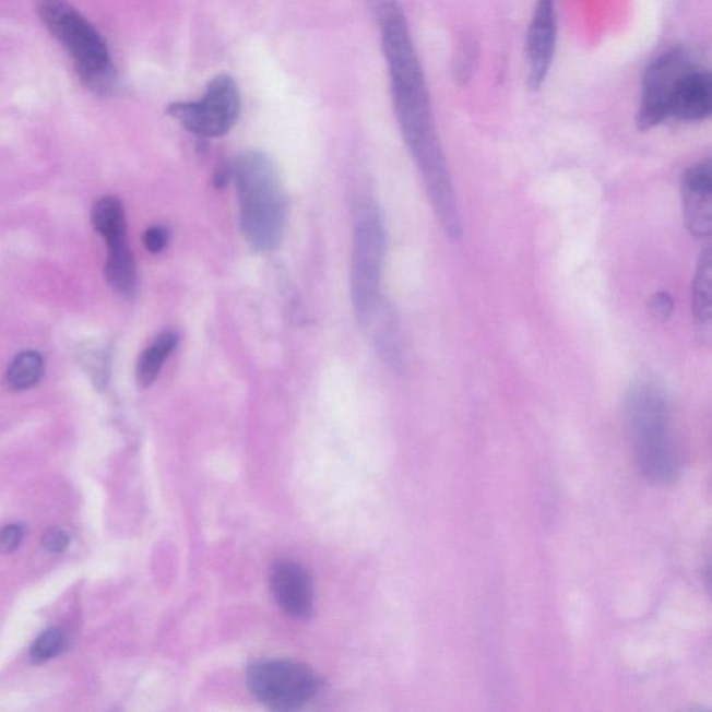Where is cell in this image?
Returning a JSON list of instances; mask_svg holds the SVG:
<instances>
[{"label":"cell","mask_w":712,"mask_h":712,"mask_svg":"<svg viewBox=\"0 0 712 712\" xmlns=\"http://www.w3.org/2000/svg\"><path fill=\"white\" fill-rule=\"evenodd\" d=\"M368 2L379 23L395 115L406 146L424 177L441 227L458 240L464 234L460 201L437 134L424 69L408 23L396 0Z\"/></svg>","instance_id":"cell-1"},{"label":"cell","mask_w":712,"mask_h":712,"mask_svg":"<svg viewBox=\"0 0 712 712\" xmlns=\"http://www.w3.org/2000/svg\"><path fill=\"white\" fill-rule=\"evenodd\" d=\"M625 420L640 475L654 486H669L678 480L684 456L665 391L653 381L634 383L625 400Z\"/></svg>","instance_id":"cell-2"},{"label":"cell","mask_w":712,"mask_h":712,"mask_svg":"<svg viewBox=\"0 0 712 712\" xmlns=\"http://www.w3.org/2000/svg\"><path fill=\"white\" fill-rule=\"evenodd\" d=\"M240 203V225L249 246L273 251L283 240L288 202L276 166L266 154L247 151L230 165Z\"/></svg>","instance_id":"cell-3"},{"label":"cell","mask_w":712,"mask_h":712,"mask_svg":"<svg viewBox=\"0 0 712 712\" xmlns=\"http://www.w3.org/2000/svg\"><path fill=\"white\" fill-rule=\"evenodd\" d=\"M38 14L73 59L80 80L98 95L114 93L117 73L102 35L66 0H38Z\"/></svg>","instance_id":"cell-4"},{"label":"cell","mask_w":712,"mask_h":712,"mask_svg":"<svg viewBox=\"0 0 712 712\" xmlns=\"http://www.w3.org/2000/svg\"><path fill=\"white\" fill-rule=\"evenodd\" d=\"M388 237L378 213L369 212L356 225L351 266V299L356 318L363 324L373 322L381 301V272H383Z\"/></svg>","instance_id":"cell-5"},{"label":"cell","mask_w":712,"mask_h":712,"mask_svg":"<svg viewBox=\"0 0 712 712\" xmlns=\"http://www.w3.org/2000/svg\"><path fill=\"white\" fill-rule=\"evenodd\" d=\"M247 686L269 709L294 711L302 709L318 696L322 680L301 663L262 660L248 666Z\"/></svg>","instance_id":"cell-6"},{"label":"cell","mask_w":712,"mask_h":712,"mask_svg":"<svg viewBox=\"0 0 712 712\" xmlns=\"http://www.w3.org/2000/svg\"><path fill=\"white\" fill-rule=\"evenodd\" d=\"M167 115L200 139H218L240 119V88L232 75L218 74L210 81L200 99L176 102L169 105Z\"/></svg>","instance_id":"cell-7"},{"label":"cell","mask_w":712,"mask_h":712,"mask_svg":"<svg viewBox=\"0 0 712 712\" xmlns=\"http://www.w3.org/2000/svg\"><path fill=\"white\" fill-rule=\"evenodd\" d=\"M696 66L695 59L680 48L666 50L648 66L638 115L640 130L649 131L673 119L676 100Z\"/></svg>","instance_id":"cell-8"},{"label":"cell","mask_w":712,"mask_h":712,"mask_svg":"<svg viewBox=\"0 0 712 712\" xmlns=\"http://www.w3.org/2000/svg\"><path fill=\"white\" fill-rule=\"evenodd\" d=\"M271 590L289 618L308 620L313 614V583L309 572L294 559H280L271 569Z\"/></svg>","instance_id":"cell-9"},{"label":"cell","mask_w":712,"mask_h":712,"mask_svg":"<svg viewBox=\"0 0 712 712\" xmlns=\"http://www.w3.org/2000/svg\"><path fill=\"white\" fill-rule=\"evenodd\" d=\"M557 44V16L554 0H538L527 29L526 56L529 85L541 88L550 71Z\"/></svg>","instance_id":"cell-10"},{"label":"cell","mask_w":712,"mask_h":712,"mask_svg":"<svg viewBox=\"0 0 712 712\" xmlns=\"http://www.w3.org/2000/svg\"><path fill=\"white\" fill-rule=\"evenodd\" d=\"M685 223L697 238L709 237L712 227V173L710 161L689 167L681 181Z\"/></svg>","instance_id":"cell-11"},{"label":"cell","mask_w":712,"mask_h":712,"mask_svg":"<svg viewBox=\"0 0 712 712\" xmlns=\"http://www.w3.org/2000/svg\"><path fill=\"white\" fill-rule=\"evenodd\" d=\"M712 111V79L710 71L697 64L681 88L673 119L696 123L709 119Z\"/></svg>","instance_id":"cell-12"},{"label":"cell","mask_w":712,"mask_h":712,"mask_svg":"<svg viewBox=\"0 0 712 712\" xmlns=\"http://www.w3.org/2000/svg\"><path fill=\"white\" fill-rule=\"evenodd\" d=\"M105 276L117 293L132 297L137 292L135 259L127 241L109 246Z\"/></svg>","instance_id":"cell-13"},{"label":"cell","mask_w":712,"mask_h":712,"mask_svg":"<svg viewBox=\"0 0 712 712\" xmlns=\"http://www.w3.org/2000/svg\"><path fill=\"white\" fill-rule=\"evenodd\" d=\"M95 230L109 246L127 241V223L123 203L115 197L102 198L93 210Z\"/></svg>","instance_id":"cell-14"},{"label":"cell","mask_w":712,"mask_h":712,"mask_svg":"<svg viewBox=\"0 0 712 712\" xmlns=\"http://www.w3.org/2000/svg\"><path fill=\"white\" fill-rule=\"evenodd\" d=\"M178 344V335L175 332H163L154 340V343L141 354L137 364V381L141 388H150L159 376L163 365L169 358Z\"/></svg>","instance_id":"cell-15"},{"label":"cell","mask_w":712,"mask_h":712,"mask_svg":"<svg viewBox=\"0 0 712 712\" xmlns=\"http://www.w3.org/2000/svg\"><path fill=\"white\" fill-rule=\"evenodd\" d=\"M693 309L697 328L710 333L711 325V253L705 249L701 253L693 287Z\"/></svg>","instance_id":"cell-16"},{"label":"cell","mask_w":712,"mask_h":712,"mask_svg":"<svg viewBox=\"0 0 712 712\" xmlns=\"http://www.w3.org/2000/svg\"><path fill=\"white\" fill-rule=\"evenodd\" d=\"M45 364L43 356L35 351H24L10 364L7 384L10 390L23 391L34 388L43 379Z\"/></svg>","instance_id":"cell-17"},{"label":"cell","mask_w":712,"mask_h":712,"mask_svg":"<svg viewBox=\"0 0 712 712\" xmlns=\"http://www.w3.org/2000/svg\"><path fill=\"white\" fill-rule=\"evenodd\" d=\"M66 644L64 633L60 629H49L39 636L32 648V658L35 663L58 657Z\"/></svg>","instance_id":"cell-18"},{"label":"cell","mask_w":712,"mask_h":712,"mask_svg":"<svg viewBox=\"0 0 712 712\" xmlns=\"http://www.w3.org/2000/svg\"><path fill=\"white\" fill-rule=\"evenodd\" d=\"M70 536L68 532L60 527H50L44 533L43 546L50 553H63L68 550Z\"/></svg>","instance_id":"cell-19"},{"label":"cell","mask_w":712,"mask_h":712,"mask_svg":"<svg viewBox=\"0 0 712 712\" xmlns=\"http://www.w3.org/2000/svg\"><path fill=\"white\" fill-rule=\"evenodd\" d=\"M169 242V232L162 226H152L144 234V246L151 253H159Z\"/></svg>","instance_id":"cell-20"},{"label":"cell","mask_w":712,"mask_h":712,"mask_svg":"<svg viewBox=\"0 0 712 712\" xmlns=\"http://www.w3.org/2000/svg\"><path fill=\"white\" fill-rule=\"evenodd\" d=\"M24 537L22 526L9 525L0 531V553L9 554L20 546Z\"/></svg>","instance_id":"cell-21"},{"label":"cell","mask_w":712,"mask_h":712,"mask_svg":"<svg viewBox=\"0 0 712 712\" xmlns=\"http://www.w3.org/2000/svg\"><path fill=\"white\" fill-rule=\"evenodd\" d=\"M650 310L654 318L661 320L669 319L674 310L673 298H671L669 294L666 293L655 294L654 297L651 298Z\"/></svg>","instance_id":"cell-22"}]
</instances>
